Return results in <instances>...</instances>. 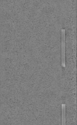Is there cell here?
<instances>
[{"instance_id": "cell-1", "label": "cell", "mask_w": 77, "mask_h": 125, "mask_svg": "<svg viewBox=\"0 0 77 125\" xmlns=\"http://www.w3.org/2000/svg\"><path fill=\"white\" fill-rule=\"evenodd\" d=\"M61 60L62 66L65 68V30L64 29L61 30Z\"/></svg>"}, {"instance_id": "cell-2", "label": "cell", "mask_w": 77, "mask_h": 125, "mask_svg": "<svg viewBox=\"0 0 77 125\" xmlns=\"http://www.w3.org/2000/svg\"><path fill=\"white\" fill-rule=\"evenodd\" d=\"M62 125H66V105L62 104Z\"/></svg>"}]
</instances>
